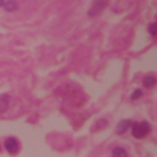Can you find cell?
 I'll return each instance as SVG.
<instances>
[{
	"label": "cell",
	"mask_w": 157,
	"mask_h": 157,
	"mask_svg": "<svg viewBox=\"0 0 157 157\" xmlns=\"http://www.w3.org/2000/svg\"><path fill=\"white\" fill-rule=\"evenodd\" d=\"M151 132V125L147 121L132 123L131 124V135L135 139H144Z\"/></svg>",
	"instance_id": "1"
},
{
	"label": "cell",
	"mask_w": 157,
	"mask_h": 157,
	"mask_svg": "<svg viewBox=\"0 0 157 157\" xmlns=\"http://www.w3.org/2000/svg\"><path fill=\"white\" fill-rule=\"evenodd\" d=\"M4 147L10 155H16L20 150V142L15 137H7L4 142Z\"/></svg>",
	"instance_id": "2"
},
{
	"label": "cell",
	"mask_w": 157,
	"mask_h": 157,
	"mask_svg": "<svg viewBox=\"0 0 157 157\" xmlns=\"http://www.w3.org/2000/svg\"><path fill=\"white\" fill-rule=\"evenodd\" d=\"M108 0H93V4L91 6V9L88 10V15L94 17L97 15H99L102 12V10L105 7Z\"/></svg>",
	"instance_id": "3"
},
{
	"label": "cell",
	"mask_w": 157,
	"mask_h": 157,
	"mask_svg": "<svg viewBox=\"0 0 157 157\" xmlns=\"http://www.w3.org/2000/svg\"><path fill=\"white\" fill-rule=\"evenodd\" d=\"M130 126H131V121L125 119V120H121V121H119V123H118L115 131H117V134L121 135V134L126 132V131H128V129H129Z\"/></svg>",
	"instance_id": "4"
},
{
	"label": "cell",
	"mask_w": 157,
	"mask_h": 157,
	"mask_svg": "<svg viewBox=\"0 0 157 157\" xmlns=\"http://www.w3.org/2000/svg\"><path fill=\"white\" fill-rule=\"evenodd\" d=\"M9 103H10V97L7 94H1L0 96V114H2L7 109Z\"/></svg>",
	"instance_id": "5"
},
{
	"label": "cell",
	"mask_w": 157,
	"mask_h": 157,
	"mask_svg": "<svg viewBox=\"0 0 157 157\" xmlns=\"http://www.w3.org/2000/svg\"><path fill=\"white\" fill-rule=\"evenodd\" d=\"M142 83H144L145 87L152 88V87H155V85H156V77H155L153 75H147V76L144 77Z\"/></svg>",
	"instance_id": "6"
},
{
	"label": "cell",
	"mask_w": 157,
	"mask_h": 157,
	"mask_svg": "<svg viewBox=\"0 0 157 157\" xmlns=\"http://www.w3.org/2000/svg\"><path fill=\"white\" fill-rule=\"evenodd\" d=\"M2 6H4V9H5L7 12H13V11H16V10L18 9V5H17V2H16L15 0H9V1L5 2Z\"/></svg>",
	"instance_id": "7"
},
{
	"label": "cell",
	"mask_w": 157,
	"mask_h": 157,
	"mask_svg": "<svg viewBox=\"0 0 157 157\" xmlns=\"http://www.w3.org/2000/svg\"><path fill=\"white\" fill-rule=\"evenodd\" d=\"M112 157H128V152L124 147H115L112 151Z\"/></svg>",
	"instance_id": "8"
},
{
	"label": "cell",
	"mask_w": 157,
	"mask_h": 157,
	"mask_svg": "<svg viewBox=\"0 0 157 157\" xmlns=\"http://www.w3.org/2000/svg\"><path fill=\"white\" fill-rule=\"evenodd\" d=\"M141 96H142V91L137 88V90H135V91L131 93V99H139Z\"/></svg>",
	"instance_id": "9"
},
{
	"label": "cell",
	"mask_w": 157,
	"mask_h": 157,
	"mask_svg": "<svg viewBox=\"0 0 157 157\" xmlns=\"http://www.w3.org/2000/svg\"><path fill=\"white\" fill-rule=\"evenodd\" d=\"M156 22H153V23H151L150 25V27H148V33L153 37V36H156Z\"/></svg>",
	"instance_id": "10"
},
{
	"label": "cell",
	"mask_w": 157,
	"mask_h": 157,
	"mask_svg": "<svg viewBox=\"0 0 157 157\" xmlns=\"http://www.w3.org/2000/svg\"><path fill=\"white\" fill-rule=\"evenodd\" d=\"M5 4V0H0V6H2Z\"/></svg>",
	"instance_id": "11"
}]
</instances>
